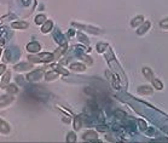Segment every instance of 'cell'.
<instances>
[{
    "label": "cell",
    "instance_id": "cell-1",
    "mask_svg": "<svg viewBox=\"0 0 168 143\" xmlns=\"http://www.w3.org/2000/svg\"><path fill=\"white\" fill-rule=\"evenodd\" d=\"M53 58H54L53 55L47 53V52H43V53H39V55H31V56H29V60L31 62H50Z\"/></svg>",
    "mask_w": 168,
    "mask_h": 143
},
{
    "label": "cell",
    "instance_id": "cell-2",
    "mask_svg": "<svg viewBox=\"0 0 168 143\" xmlns=\"http://www.w3.org/2000/svg\"><path fill=\"white\" fill-rule=\"evenodd\" d=\"M27 50L29 52H39L40 50H41V46H40V44L38 41H33L27 45Z\"/></svg>",
    "mask_w": 168,
    "mask_h": 143
},
{
    "label": "cell",
    "instance_id": "cell-3",
    "mask_svg": "<svg viewBox=\"0 0 168 143\" xmlns=\"http://www.w3.org/2000/svg\"><path fill=\"white\" fill-rule=\"evenodd\" d=\"M84 139L85 141H90V142H98L97 141V133L94 131H89L84 135Z\"/></svg>",
    "mask_w": 168,
    "mask_h": 143
},
{
    "label": "cell",
    "instance_id": "cell-4",
    "mask_svg": "<svg viewBox=\"0 0 168 143\" xmlns=\"http://www.w3.org/2000/svg\"><path fill=\"white\" fill-rule=\"evenodd\" d=\"M43 70H35V72H33V73H30L29 75H28V79L30 81H35V80H39V79H41V76H43Z\"/></svg>",
    "mask_w": 168,
    "mask_h": 143
},
{
    "label": "cell",
    "instance_id": "cell-5",
    "mask_svg": "<svg viewBox=\"0 0 168 143\" xmlns=\"http://www.w3.org/2000/svg\"><path fill=\"white\" fill-rule=\"evenodd\" d=\"M52 26H53L52 21H46V22H44V25H43V27H41L43 33H47V32H50V30L52 29Z\"/></svg>",
    "mask_w": 168,
    "mask_h": 143
},
{
    "label": "cell",
    "instance_id": "cell-6",
    "mask_svg": "<svg viewBox=\"0 0 168 143\" xmlns=\"http://www.w3.org/2000/svg\"><path fill=\"white\" fill-rule=\"evenodd\" d=\"M28 27V23L26 22H15L12 23V28H16V29H26Z\"/></svg>",
    "mask_w": 168,
    "mask_h": 143
},
{
    "label": "cell",
    "instance_id": "cell-7",
    "mask_svg": "<svg viewBox=\"0 0 168 143\" xmlns=\"http://www.w3.org/2000/svg\"><path fill=\"white\" fill-rule=\"evenodd\" d=\"M70 69L76 70V72H84L85 70V66L80 64V63H73V64H70Z\"/></svg>",
    "mask_w": 168,
    "mask_h": 143
},
{
    "label": "cell",
    "instance_id": "cell-8",
    "mask_svg": "<svg viewBox=\"0 0 168 143\" xmlns=\"http://www.w3.org/2000/svg\"><path fill=\"white\" fill-rule=\"evenodd\" d=\"M59 75V73H58V72L57 70H52V72H50V73H47L46 74V80H53V79L54 78H57Z\"/></svg>",
    "mask_w": 168,
    "mask_h": 143
},
{
    "label": "cell",
    "instance_id": "cell-9",
    "mask_svg": "<svg viewBox=\"0 0 168 143\" xmlns=\"http://www.w3.org/2000/svg\"><path fill=\"white\" fill-rule=\"evenodd\" d=\"M31 68L33 67H31L29 63H22V64H18L15 67L16 70H27V69H31Z\"/></svg>",
    "mask_w": 168,
    "mask_h": 143
},
{
    "label": "cell",
    "instance_id": "cell-10",
    "mask_svg": "<svg viewBox=\"0 0 168 143\" xmlns=\"http://www.w3.org/2000/svg\"><path fill=\"white\" fill-rule=\"evenodd\" d=\"M0 131H1L3 133H7L10 131V128H9V125H7L6 123H4L1 119H0Z\"/></svg>",
    "mask_w": 168,
    "mask_h": 143
},
{
    "label": "cell",
    "instance_id": "cell-11",
    "mask_svg": "<svg viewBox=\"0 0 168 143\" xmlns=\"http://www.w3.org/2000/svg\"><path fill=\"white\" fill-rule=\"evenodd\" d=\"M151 87L150 86H142L138 89V92L139 93H143V95H146V93H151Z\"/></svg>",
    "mask_w": 168,
    "mask_h": 143
},
{
    "label": "cell",
    "instance_id": "cell-12",
    "mask_svg": "<svg viewBox=\"0 0 168 143\" xmlns=\"http://www.w3.org/2000/svg\"><path fill=\"white\" fill-rule=\"evenodd\" d=\"M5 98H6V96L0 97V107H1V106H5V104H9V103L12 101L11 97H7V100H5Z\"/></svg>",
    "mask_w": 168,
    "mask_h": 143
},
{
    "label": "cell",
    "instance_id": "cell-13",
    "mask_svg": "<svg viewBox=\"0 0 168 143\" xmlns=\"http://www.w3.org/2000/svg\"><path fill=\"white\" fill-rule=\"evenodd\" d=\"M45 20H46V17L44 15H39V16L35 17V23H36V25H41V23L45 22Z\"/></svg>",
    "mask_w": 168,
    "mask_h": 143
},
{
    "label": "cell",
    "instance_id": "cell-14",
    "mask_svg": "<svg viewBox=\"0 0 168 143\" xmlns=\"http://www.w3.org/2000/svg\"><path fill=\"white\" fill-rule=\"evenodd\" d=\"M9 81H10V72H6L5 75L3 76V80H1V83H3V85H5V84H7Z\"/></svg>",
    "mask_w": 168,
    "mask_h": 143
},
{
    "label": "cell",
    "instance_id": "cell-15",
    "mask_svg": "<svg viewBox=\"0 0 168 143\" xmlns=\"http://www.w3.org/2000/svg\"><path fill=\"white\" fill-rule=\"evenodd\" d=\"M80 126H81V121H80V116H76L75 118V123H74V128L75 130H79Z\"/></svg>",
    "mask_w": 168,
    "mask_h": 143
},
{
    "label": "cell",
    "instance_id": "cell-16",
    "mask_svg": "<svg viewBox=\"0 0 168 143\" xmlns=\"http://www.w3.org/2000/svg\"><path fill=\"white\" fill-rule=\"evenodd\" d=\"M67 141H68V142H75V141H76V138H75V133H74V132L68 133V138H67Z\"/></svg>",
    "mask_w": 168,
    "mask_h": 143
},
{
    "label": "cell",
    "instance_id": "cell-17",
    "mask_svg": "<svg viewBox=\"0 0 168 143\" xmlns=\"http://www.w3.org/2000/svg\"><path fill=\"white\" fill-rule=\"evenodd\" d=\"M142 22H143V17H142V16H139V17L134 18V22H132V26L135 27V26H137V23H138V25H140Z\"/></svg>",
    "mask_w": 168,
    "mask_h": 143
},
{
    "label": "cell",
    "instance_id": "cell-18",
    "mask_svg": "<svg viewBox=\"0 0 168 143\" xmlns=\"http://www.w3.org/2000/svg\"><path fill=\"white\" fill-rule=\"evenodd\" d=\"M7 91L12 92V93H16V92H17V87H16V85H9V86H7Z\"/></svg>",
    "mask_w": 168,
    "mask_h": 143
},
{
    "label": "cell",
    "instance_id": "cell-19",
    "mask_svg": "<svg viewBox=\"0 0 168 143\" xmlns=\"http://www.w3.org/2000/svg\"><path fill=\"white\" fill-rule=\"evenodd\" d=\"M149 27H150V23H144V27L139 29V34H142V33H144V32H145V29H148Z\"/></svg>",
    "mask_w": 168,
    "mask_h": 143
},
{
    "label": "cell",
    "instance_id": "cell-20",
    "mask_svg": "<svg viewBox=\"0 0 168 143\" xmlns=\"http://www.w3.org/2000/svg\"><path fill=\"white\" fill-rule=\"evenodd\" d=\"M97 129H98V131H100V132H107V131L109 130V129L107 128V126H104V125H100V126H98Z\"/></svg>",
    "mask_w": 168,
    "mask_h": 143
},
{
    "label": "cell",
    "instance_id": "cell-21",
    "mask_svg": "<svg viewBox=\"0 0 168 143\" xmlns=\"http://www.w3.org/2000/svg\"><path fill=\"white\" fill-rule=\"evenodd\" d=\"M161 27H163V28H168V18L167 20H163L162 22H161Z\"/></svg>",
    "mask_w": 168,
    "mask_h": 143
},
{
    "label": "cell",
    "instance_id": "cell-22",
    "mask_svg": "<svg viewBox=\"0 0 168 143\" xmlns=\"http://www.w3.org/2000/svg\"><path fill=\"white\" fill-rule=\"evenodd\" d=\"M139 124H140V126H142V129H145V128H146V124L144 123L143 120H139Z\"/></svg>",
    "mask_w": 168,
    "mask_h": 143
},
{
    "label": "cell",
    "instance_id": "cell-23",
    "mask_svg": "<svg viewBox=\"0 0 168 143\" xmlns=\"http://www.w3.org/2000/svg\"><path fill=\"white\" fill-rule=\"evenodd\" d=\"M4 72H5V66H4V64H1V66H0V74H3Z\"/></svg>",
    "mask_w": 168,
    "mask_h": 143
},
{
    "label": "cell",
    "instance_id": "cell-24",
    "mask_svg": "<svg viewBox=\"0 0 168 143\" xmlns=\"http://www.w3.org/2000/svg\"><path fill=\"white\" fill-rule=\"evenodd\" d=\"M4 45V40H0V46H3Z\"/></svg>",
    "mask_w": 168,
    "mask_h": 143
},
{
    "label": "cell",
    "instance_id": "cell-25",
    "mask_svg": "<svg viewBox=\"0 0 168 143\" xmlns=\"http://www.w3.org/2000/svg\"><path fill=\"white\" fill-rule=\"evenodd\" d=\"M24 4H28V0H24Z\"/></svg>",
    "mask_w": 168,
    "mask_h": 143
}]
</instances>
